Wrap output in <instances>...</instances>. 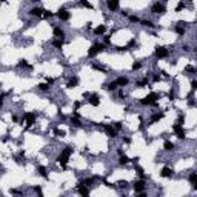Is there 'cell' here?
Instances as JSON below:
<instances>
[{"instance_id": "1", "label": "cell", "mask_w": 197, "mask_h": 197, "mask_svg": "<svg viewBox=\"0 0 197 197\" xmlns=\"http://www.w3.org/2000/svg\"><path fill=\"white\" fill-rule=\"evenodd\" d=\"M71 154H72V148H65V149L62 151V154L57 157V162L62 165L63 168L66 166V163H68V160H69V156H71Z\"/></svg>"}, {"instance_id": "2", "label": "cell", "mask_w": 197, "mask_h": 197, "mask_svg": "<svg viewBox=\"0 0 197 197\" xmlns=\"http://www.w3.org/2000/svg\"><path fill=\"white\" fill-rule=\"evenodd\" d=\"M140 103L142 105H157V94L156 92H149L146 97H143L142 100H140Z\"/></svg>"}, {"instance_id": "3", "label": "cell", "mask_w": 197, "mask_h": 197, "mask_svg": "<svg viewBox=\"0 0 197 197\" xmlns=\"http://www.w3.org/2000/svg\"><path fill=\"white\" fill-rule=\"evenodd\" d=\"M105 49V45H102V43H94V45L90 48V51H88V55L90 57H96L98 53H102Z\"/></svg>"}, {"instance_id": "4", "label": "cell", "mask_w": 197, "mask_h": 197, "mask_svg": "<svg viewBox=\"0 0 197 197\" xmlns=\"http://www.w3.org/2000/svg\"><path fill=\"white\" fill-rule=\"evenodd\" d=\"M151 11L154 14H165V12H166V8H165V5H162L160 2H157V3L152 5Z\"/></svg>"}, {"instance_id": "5", "label": "cell", "mask_w": 197, "mask_h": 197, "mask_svg": "<svg viewBox=\"0 0 197 197\" xmlns=\"http://www.w3.org/2000/svg\"><path fill=\"white\" fill-rule=\"evenodd\" d=\"M156 55L157 59H165L168 57V49L165 46H156Z\"/></svg>"}, {"instance_id": "6", "label": "cell", "mask_w": 197, "mask_h": 197, "mask_svg": "<svg viewBox=\"0 0 197 197\" xmlns=\"http://www.w3.org/2000/svg\"><path fill=\"white\" fill-rule=\"evenodd\" d=\"M57 17L60 18V20H69L71 14H69V12H68L65 8H60L59 11H57Z\"/></svg>"}, {"instance_id": "7", "label": "cell", "mask_w": 197, "mask_h": 197, "mask_svg": "<svg viewBox=\"0 0 197 197\" xmlns=\"http://www.w3.org/2000/svg\"><path fill=\"white\" fill-rule=\"evenodd\" d=\"M34 120H36V114L34 112H26L25 116H23V122H26L28 126H31L34 123Z\"/></svg>"}, {"instance_id": "8", "label": "cell", "mask_w": 197, "mask_h": 197, "mask_svg": "<svg viewBox=\"0 0 197 197\" xmlns=\"http://www.w3.org/2000/svg\"><path fill=\"white\" fill-rule=\"evenodd\" d=\"M172 129H174V133H176V135H177L179 139H183V137H185V129H183V126H182V125L176 123Z\"/></svg>"}, {"instance_id": "9", "label": "cell", "mask_w": 197, "mask_h": 197, "mask_svg": "<svg viewBox=\"0 0 197 197\" xmlns=\"http://www.w3.org/2000/svg\"><path fill=\"white\" fill-rule=\"evenodd\" d=\"M103 128H105V131H106V134L109 137H116L117 135V129L114 128V125H103Z\"/></svg>"}, {"instance_id": "10", "label": "cell", "mask_w": 197, "mask_h": 197, "mask_svg": "<svg viewBox=\"0 0 197 197\" xmlns=\"http://www.w3.org/2000/svg\"><path fill=\"white\" fill-rule=\"evenodd\" d=\"M143 189H145V182L143 180H139V182L134 183V191L135 193H143Z\"/></svg>"}, {"instance_id": "11", "label": "cell", "mask_w": 197, "mask_h": 197, "mask_svg": "<svg viewBox=\"0 0 197 197\" xmlns=\"http://www.w3.org/2000/svg\"><path fill=\"white\" fill-rule=\"evenodd\" d=\"M77 191H79V194H82V196H88V194H90V189H88V186H86V185H83V183H80V185L77 186Z\"/></svg>"}, {"instance_id": "12", "label": "cell", "mask_w": 197, "mask_h": 197, "mask_svg": "<svg viewBox=\"0 0 197 197\" xmlns=\"http://www.w3.org/2000/svg\"><path fill=\"white\" fill-rule=\"evenodd\" d=\"M43 12H45V11H43L42 8H32L31 11H29V14L34 16V17H40V16H43Z\"/></svg>"}, {"instance_id": "13", "label": "cell", "mask_w": 197, "mask_h": 197, "mask_svg": "<svg viewBox=\"0 0 197 197\" xmlns=\"http://www.w3.org/2000/svg\"><path fill=\"white\" fill-rule=\"evenodd\" d=\"M90 103L92 106H98V105H100V97H98L97 94H92L91 98H90Z\"/></svg>"}, {"instance_id": "14", "label": "cell", "mask_w": 197, "mask_h": 197, "mask_svg": "<svg viewBox=\"0 0 197 197\" xmlns=\"http://www.w3.org/2000/svg\"><path fill=\"white\" fill-rule=\"evenodd\" d=\"M160 176L168 179V177H171V176H172V170H171V168H168V166H165V168L160 171Z\"/></svg>"}, {"instance_id": "15", "label": "cell", "mask_w": 197, "mask_h": 197, "mask_svg": "<svg viewBox=\"0 0 197 197\" xmlns=\"http://www.w3.org/2000/svg\"><path fill=\"white\" fill-rule=\"evenodd\" d=\"M53 32H54V36L59 37V39H63V37H65V32L62 31V28H59V26H54Z\"/></svg>"}, {"instance_id": "16", "label": "cell", "mask_w": 197, "mask_h": 197, "mask_svg": "<svg viewBox=\"0 0 197 197\" xmlns=\"http://www.w3.org/2000/svg\"><path fill=\"white\" fill-rule=\"evenodd\" d=\"M176 32H177L179 36H183V34H185V23H183V22H180L179 25L176 26Z\"/></svg>"}, {"instance_id": "17", "label": "cell", "mask_w": 197, "mask_h": 197, "mask_svg": "<svg viewBox=\"0 0 197 197\" xmlns=\"http://www.w3.org/2000/svg\"><path fill=\"white\" fill-rule=\"evenodd\" d=\"M77 83H79V79H77V77H71V79L68 80V85H66V86H68V88H76Z\"/></svg>"}, {"instance_id": "18", "label": "cell", "mask_w": 197, "mask_h": 197, "mask_svg": "<svg viewBox=\"0 0 197 197\" xmlns=\"http://www.w3.org/2000/svg\"><path fill=\"white\" fill-rule=\"evenodd\" d=\"M189 182L194 185V189H197V172H191L189 174Z\"/></svg>"}, {"instance_id": "19", "label": "cell", "mask_w": 197, "mask_h": 197, "mask_svg": "<svg viewBox=\"0 0 197 197\" xmlns=\"http://www.w3.org/2000/svg\"><path fill=\"white\" fill-rule=\"evenodd\" d=\"M117 82H111V83H108V85H105V90H108V91H116L117 90Z\"/></svg>"}, {"instance_id": "20", "label": "cell", "mask_w": 197, "mask_h": 197, "mask_svg": "<svg viewBox=\"0 0 197 197\" xmlns=\"http://www.w3.org/2000/svg\"><path fill=\"white\" fill-rule=\"evenodd\" d=\"M163 117H165V114H163V112H156V114H152V117H151V122L154 123V122L160 120V119H163Z\"/></svg>"}, {"instance_id": "21", "label": "cell", "mask_w": 197, "mask_h": 197, "mask_svg": "<svg viewBox=\"0 0 197 197\" xmlns=\"http://www.w3.org/2000/svg\"><path fill=\"white\" fill-rule=\"evenodd\" d=\"M163 148H165L166 151H172V149H174V143L170 142V140H166V142L163 143Z\"/></svg>"}, {"instance_id": "22", "label": "cell", "mask_w": 197, "mask_h": 197, "mask_svg": "<svg viewBox=\"0 0 197 197\" xmlns=\"http://www.w3.org/2000/svg\"><path fill=\"white\" fill-rule=\"evenodd\" d=\"M116 82H117L119 86H125V85H128V79H126V77H119Z\"/></svg>"}, {"instance_id": "23", "label": "cell", "mask_w": 197, "mask_h": 197, "mask_svg": "<svg viewBox=\"0 0 197 197\" xmlns=\"http://www.w3.org/2000/svg\"><path fill=\"white\" fill-rule=\"evenodd\" d=\"M106 31V28L103 26V25H100V26H97L96 29H94V34H97V36H100V34H103Z\"/></svg>"}, {"instance_id": "24", "label": "cell", "mask_w": 197, "mask_h": 197, "mask_svg": "<svg viewBox=\"0 0 197 197\" xmlns=\"http://www.w3.org/2000/svg\"><path fill=\"white\" fill-rule=\"evenodd\" d=\"M18 66H20V68H26V69H31V68H32V66H31V65H28L26 60H23V59H22V60H18Z\"/></svg>"}, {"instance_id": "25", "label": "cell", "mask_w": 197, "mask_h": 197, "mask_svg": "<svg viewBox=\"0 0 197 197\" xmlns=\"http://www.w3.org/2000/svg\"><path fill=\"white\" fill-rule=\"evenodd\" d=\"M108 8L111 9V11H116V9H119V3H114V2L108 0Z\"/></svg>"}, {"instance_id": "26", "label": "cell", "mask_w": 197, "mask_h": 197, "mask_svg": "<svg viewBox=\"0 0 197 197\" xmlns=\"http://www.w3.org/2000/svg\"><path fill=\"white\" fill-rule=\"evenodd\" d=\"M39 174H40L43 179H48V174H46V168H45V166H39Z\"/></svg>"}, {"instance_id": "27", "label": "cell", "mask_w": 197, "mask_h": 197, "mask_svg": "<svg viewBox=\"0 0 197 197\" xmlns=\"http://www.w3.org/2000/svg\"><path fill=\"white\" fill-rule=\"evenodd\" d=\"M69 122H71V125H72V126H77V128H79V126L82 125L80 122H79V119H77V116H76V117L72 116V117H71V120H69Z\"/></svg>"}, {"instance_id": "28", "label": "cell", "mask_w": 197, "mask_h": 197, "mask_svg": "<svg viewBox=\"0 0 197 197\" xmlns=\"http://www.w3.org/2000/svg\"><path fill=\"white\" fill-rule=\"evenodd\" d=\"M53 45L55 46V48H62L63 46V39H55L53 42Z\"/></svg>"}, {"instance_id": "29", "label": "cell", "mask_w": 197, "mask_h": 197, "mask_svg": "<svg viewBox=\"0 0 197 197\" xmlns=\"http://www.w3.org/2000/svg\"><path fill=\"white\" fill-rule=\"evenodd\" d=\"M128 162H129V159L126 157L125 154H122V156H120V159H119V163H120V165H126Z\"/></svg>"}, {"instance_id": "30", "label": "cell", "mask_w": 197, "mask_h": 197, "mask_svg": "<svg viewBox=\"0 0 197 197\" xmlns=\"http://www.w3.org/2000/svg\"><path fill=\"white\" fill-rule=\"evenodd\" d=\"M39 90L48 91V90H49V83H48V82H46V83H40V85H39Z\"/></svg>"}, {"instance_id": "31", "label": "cell", "mask_w": 197, "mask_h": 197, "mask_svg": "<svg viewBox=\"0 0 197 197\" xmlns=\"http://www.w3.org/2000/svg\"><path fill=\"white\" fill-rule=\"evenodd\" d=\"M92 182H94V179H85V180H82L80 183L86 185V186H90V185H92Z\"/></svg>"}, {"instance_id": "32", "label": "cell", "mask_w": 197, "mask_h": 197, "mask_svg": "<svg viewBox=\"0 0 197 197\" xmlns=\"http://www.w3.org/2000/svg\"><path fill=\"white\" fill-rule=\"evenodd\" d=\"M54 134L57 135V137H63V135H65V131H62V129H54Z\"/></svg>"}, {"instance_id": "33", "label": "cell", "mask_w": 197, "mask_h": 197, "mask_svg": "<svg viewBox=\"0 0 197 197\" xmlns=\"http://www.w3.org/2000/svg\"><path fill=\"white\" fill-rule=\"evenodd\" d=\"M145 85H148V79H145V80H140L139 83H137V86H139V88H143Z\"/></svg>"}, {"instance_id": "34", "label": "cell", "mask_w": 197, "mask_h": 197, "mask_svg": "<svg viewBox=\"0 0 197 197\" xmlns=\"http://www.w3.org/2000/svg\"><path fill=\"white\" fill-rule=\"evenodd\" d=\"M92 68H94V69H98V71H105V68L100 66V65H97V63H92Z\"/></svg>"}, {"instance_id": "35", "label": "cell", "mask_w": 197, "mask_h": 197, "mask_svg": "<svg viewBox=\"0 0 197 197\" xmlns=\"http://www.w3.org/2000/svg\"><path fill=\"white\" fill-rule=\"evenodd\" d=\"M82 6H86V8H91V3L88 2V0H80Z\"/></svg>"}, {"instance_id": "36", "label": "cell", "mask_w": 197, "mask_h": 197, "mask_svg": "<svg viewBox=\"0 0 197 197\" xmlns=\"http://www.w3.org/2000/svg\"><path fill=\"white\" fill-rule=\"evenodd\" d=\"M135 171H137V174H139V176H142V177H143V168H140V166H135Z\"/></svg>"}, {"instance_id": "37", "label": "cell", "mask_w": 197, "mask_h": 197, "mask_svg": "<svg viewBox=\"0 0 197 197\" xmlns=\"http://www.w3.org/2000/svg\"><path fill=\"white\" fill-rule=\"evenodd\" d=\"M140 68H142V65H140L139 62H134V63H133V69H134V71H135V69H140Z\"/></svg>"}, {"instance_id": "38", "label": "cell", "mask_w": 197, "mask_h": 197, "mask_svg": "<svg viewBox=\"0 0 197 197\" xmlns=\"http://www.w3.org/2000/svg\"><path fill=\"white\" fill-rule=\"evenodd\" d=\"M43 17H45V18L53 17V12H51V11H45V12H43Z\"/></svg>"}, {"instance_id": "39", "label": "cell", "mask_w": 197, "mask_h": 197, "mask_svg": "<svg viewBox=\"0 0 197 197\" xmlns=\"http://www.w3.org/2000/svg\"><path fill=\"white\" fill-rule=\"evenodd\" d=\"M183 8H185V3H183V2H180L179 5H177V8H176V11H182Z\"/></svg>"}, {"instance_id": "40", "label": "cell", "mask_w": 197, "mask_h": 197, "mask_svg": "<svg viewBox=\"0 0 197 197\" xmlns=\"http://www.w3.org/2000/svg\"><path fill=\"white\" fill-rule=\"evenodd\" d=\"M143 25H145V26H148V28H152V26H154V25H152V22H149V20H145Z\"/></svg>"}, {"instance_id": "41", "label": "cell", "mask_w": 197, "mask_h": 197, "mask_svg": "<svg viewBox=\"0 0 197 197\" xmlns=\"http://www.w3.org/2000/svg\"><path fill=\"white\" fill-rule=\"evenodd\" d=\"M114 128H116L117 131H120V129H122V123H120V122H116V123H114Z\"/></svg>"}, {"instance_id": "42", "label": "cell", "mask_w": 197, "mask_h": 197, "mask_svg": "<svg viewBox=\"0 0 197 197\" xmlns=\"http://www.w3.org/2000/svg\"><path fill=\"white\" fill-rule=\"evenodd\" d=\"M183 119H185V117L180 114V116H179V120H177V123H179V125H183Z\"/></svg>"}, {"instance_id": "43", "label": "cell", "mask_w": 197, "mask_h": 197, "mask_svg": "<svg viewBox=\"0 0 197 197\" xmlns=\"http://www.w3.org/2000/svg\"><path fill=\"white\" fill-rule=\"evenodd\" d=\"M129 20H131V22H135V23L139 22V18L135 17V16H129Z\"/></svg>"}, {"instance_id": "44", "label": "cell", "mask_w": 197, "mask_h": 197, "mask_svg": "<svg viewBox=\"0 0 197 197\" xmlns=\"http://www.w3.org/2000/svg\"><path fill=\"white\" fill-rule=\"evenodd\" d=\"M36 193H39V194H40V196H42V188H40V186H36Z\"/></svg>"}, {"instance_id": "45", "label": "cell", "mask_w": 197, "mask_h": 197, "mask_svg": "<svg viewBox=\"0 0 197 197\" xmlns=\"http://www.w3.org/2000/svg\"><path fill=\"white\" fill-rule=\"evenodd\" d=\"M119 185H120V186H123V188H126V182H125V180H123V182L120 180V182H119Z\"/></svg>"}, {"instance_id": "46", "label": "cell", "mask_w": 197, "mask_h": 197, "mask_svg": "<svg viewBox=\"0 0 197 197\" xmlns=\"http://www.w3.org/2000/svg\"><path fill=\"white\" fill-rule=\"evenodd\" d=\"M186 71H188V72H194V68H193V66H186Z\"/></svg>"}, {"instance_id": "47", "label": "cell", "mask_w": 197, "mask_h": 197, "mask_svg": "<svg viewBox=\"0 0 197 197\" xmlns=\"http://www.w3.org/2000/svg\"><path fill=\"white\" fill-rule=\"evenodd\" d=\"M152 80H154V82H159V80H160V76H154V77H152Z\"/></svg>"}, {"instance_id": "48", "label": "cell", "mask_w": 197, "mask_h": 197, "mask_svg": "<svg viewBox=\"0 0 197 197\" xmlns=\"http://www.w3.org/2000/svg\"><path fill=\"white\" fill-rule=\"evenodd\" d=\"M191 85H193V90H197V82H196V80L193 82V83H191Z\"/></svg>"}, {"instance_id": "49", "label": "cell", "mask_w": 197, "mask_h": 197, "mask_svg": "<svg viewBox=\"0 0 197 197\" xmlns=\"http://www.w3.org/2000/svg\"><path fill=\"white\" fill-rule=\"evenodd\" d=\"M46 82H48L49 85H53V83H54V80H53V79H49V77H46Z\"/></svg>"}, {"instance_id": "50", "label": "cell", "mask_w": 197, "mask_h": 197, "mask_svg": "<svg viewBox=\"0 0 197 197\" xmlns=\"http://www.w3.org/2000/svg\"><path fill=\"white\" fill-rule=\"evenodd\" d=\"M170 100H174V92H172V91L170 92Z\"/></svg>"}, {"instance_id": "51", "label": "cell", "mask_w": 197, "mask_h": 197, "mask_svg": "<svg viewBox=\"0 0 197 197\" xmlns=\"http://www.w3.org/2000/svg\"><path fill=\"white\" fill-rule=\"evenodd\" d=\"M11 193H14V194H20V191H18V189H11Z\"/></svg>"}, {"instance_id": "52", "label": "cell", "mask_w": 197, "mask_h": 197, "mask_svg": "<svg viewBox=\"0 0 197 197\" xmlns=\"http://www.w3.org/2000/svg\"><path fill=\"white\" fill-rule=\"evenodd\" d=\"M12 122H18V117L17 116H12Z\"/></svg>"}, {"instance_id": "53", "label": "cell", "mask_w": 197, "mask_h": 197, "mask_svg": "<svg viewBox=\"0 0 197 197\" xmlns=\"http://www.w3.org/2000/svg\"><path fill=\"white\" fill-rule=\"evenodd\" d=\"M111 2H114V3H119V0H111Z\"/></svg>"}, {"instance_id": "54", "label": "cell", "mask_w": 197, "mask_h": 197, "mask_svg": "<svg viewBox=\"0 0 197 197\" xmlns=\"http://www.w3.org/2000/svg\"><path fill=\"white\" fill-rule=\"evenodd\" d=\"M31 2H34V3H37V2H39V0H31Z\"/></svg>"}, {"instance_id": "55", "label": "cell", "mask_w": 197, "mask_h": 197, "mask_svg": "<svg viewBox=\"0 0 197 197\" xmlns=\"http://www.w3.org/2000/svg\"><path fill=\"white\" fill-rule=\"evenodd\" d=\"M196 54H197V48H196Z\"/></svg>"}]
</instances>
